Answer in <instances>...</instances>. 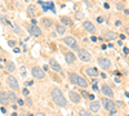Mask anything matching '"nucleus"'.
Segmentation results:
<instances>
[{
  "instance_id": "nucleus-1",
  "label": "nucleus",
  "mask_w": 129,
  "mask_h": 116,
  "mask_svg": "<svg viewBox=\"0 0 129 116\" xmlns=\"http://www.w3.org/2000/svg\"><path fill=\"white\" fill-rule=\"evenodd\" d=\"M50 97H52V99H53V102L58 107H62V108L67 107V99H66L65 94L62 93V90L59 89L58 87H53L50 89Z\"/></svg>"
},
{
  "instance_id": "nucleus-2",
  "label": "nucleus",
  "mask_w": 129,
  "mask_h": 116,
  "mask_svg": "<svg viewBox=\"0 0 129 116\" xmlns=\"http://www.w3.org/2000/svg\"><path fill=\"white\" fill-rule=\"evenodd\" d=\"M101 102H102L103 107H105V108L110 112V115H111V116L116 114V104H115V102L112 101L111 98H106V97H103V98L101 99Z\"/></svg>"
},
{
  "instance_id": "nucleus-3",
  "label": "nucleus",
  "mask_w": 129,
  "mask_h": 116,
  "mask_svg": "<svg viewBox=\"0 0 129 116\" xmlns=\"http://www.w3.org/2000/svg\"><path fill=\"white\" fill-rule=\"evenodd\" d=\"M31 76L34 79H37V80H44L45 79V72H44V70L40 66L35 65L31 67Z\"/></svg>"
},
{
  "instance_id": "nucleus-4",
  "label": "nucleus",
  "mask_w": 129,
  "mask_h": 116,
  "mask_svg": "<svg viewBox=\"0 0 129 116\" xmlns=\"http://www.w3.org/2000/svg\"><path fill=\"white\" fill-rule=\"evenodd\" d=\"M62 50H65V49H62ZM63 56H65L66 63H67L68 66L75 65V62H76V54L74 53L72 50H65L63 52Z\"/></svg>"
},
{
  "instance_id": "nucleus-5",
  "label": "nucleus",
  "mask_w": 129,
  "mask_h": 116,
  "mask_svg": "<svg viewBox=\"0 0 129 116\" xmlns=\"http://www.w3.org/2000/svg\"><path fill=\"white\" fill-rule=\"evenodd\" d=\"M78 57H79V59L83 61V62H90V61H92V54L84 48L78 49Z\"/></svg>"
},
{
  "instance_id": "nucleus-6",
  "label": "nucleus",
  "mask_w": 129,
  "mask_h": 116,
  "mask_svg": "<svg viewBox=\"0 0 129 116\" xmlns=\"http://www.w3.org/2000/svg\"><path fill=\"white\" fill-rule=\"evenodd\" d=\"M7 85L10 88V90H18V89H20V84H18L17 77L13 76V75H8V77H7Z\"/></svg>"
},
{
  "instance_id": "nucleus-7",
  "label": "nucleus",
  "mask_w": 129,
  "mask_h": 116,
  "mask_svg": "<svg viewBox=\"0 0 129 116\" xmlns=\"http://www.w3.org/2000/svg\"><path fill=\"white\" fill-rule=\"evenodd\" d=\"M63 43L66 44L67 46H70L71 49H75V50H78V40H76L75 36H72V35H70V36H65L63 37Z\"/></svg>"
},
{
  "instance_id": "nucleus-8",
  "label": "nucleus",
  "mask_w": 129,
  "mask_h": 116,
  "mask_svg": "<svg viewBox=\"0 0 129 116\" xmlns=\"http://www.w3.org/2000/svg\"><path fill=\"white\" fill-rule=\"evenodd\" d=\"M97 63L103 71H107V70L111 68V61H110L108 58H106V57H100L97 59Z\"/></svg>"
},
{
  "instance_id": "nucleus-9",
  "label": "nucleus",
  "mask_w": 129,
  "mask_h": 116,
  "mask_svg": "<svg viewBox=\"0 0 129 116\" xmlns=\"http://www.w3.org/2000/svg\"><path fill=\"white\" fill-rule=\"evenodd\" d=\"M27 31L31 36H35V37H39L43 35V31L39 26H35V25H29L27 26Z\"/></svg>"
},
{
  "instance_id": "nucleus-10",
  "label": "nucleus",
  "mask_w": 129,
  "mask_h": 116,
  "mask_svg": "<svg viewBox=\"0 0 129 116\" xmlns=\"http://www.w3.org/2000/svg\"><path fill=\"white\" fill-rule=\"evenodd\" d=\"M49 68H52V71H54V72L57 74H63V70H62V66L59 65L58 62H57L54 58H50L49 59Z\"/></svg>"
},
{
  "instance_id": "nucleus-11",
  "label": "nucleus",
  "mask_w": 129,
  "mask_h": 116,
  "mask_svg": "<svg viewBox=\"0 0 129 116\" xmlns=\"http://www.w3.org/2000/svg\"><path fill=\"white\" fill-rule=\"evenodd\" d=\"M101 92H102V94L106 97V98H114V90L111 89V87L107 84H103L102 87H101Z\"/></svg>"
},
{
  "instance_id": "nucleus-12",
  "label": "nucleus",
  "mask_w": 129,
  "mask_h": 116,
  "mask_svg": "<svg viewBox=\"0 0 129 116\" xmlns=\"http://www.w3.org/2000/svg\"><path fill=\"white\" fill-rule=\"evenodd\" d=\"M68 98H70V101L75 104H79L81 102V95L79 94L78 92H74V90H70V92H68Z\"/></svg>"
},
{
  "instance_id": "nucleus-13",
  "label": "nucleus",
  "mask_w": 129,
  "mask_h": 116,
  "mask_svg": "<svg viewBox=\"0 0 129 116\" xmlns=\"http://www.w3.org/2000/svg\"><path fill=\"white\" fill-rule=\"evenodd\" d=\"M75 85H78L79 88H81V89H87V88L89 87V83L87 81L85 77L78 75V77H76V83H75Z\"/></svg>"
},
{
  "instance_id": "nucleus-14",
  "label": "nucleus",
  "mask_w": 129,
  "mask_h": 116,
  "mask_svg": "<svg viewBox=\"0 0 129 116\" xmlns=\"http://www.w3.org/2000/svg\"><path fill=\"white\" fill-rule=\"evenodd\" d=\"M83 29L85 30L87 32H89V34H94L96 32V26L93 25V22H90V21H84L83 22Z\"/></svg>"
},
{
  "instance_id": "nucleus-15",
  "label": "nucleus",
  "mask_w": 129,
  "mask_h": 116,
  "mask_svg": "<svg viewBox=\"0 0 129 116\" xmlns=\"http://www.w3.org/2000/svg\"><path fill=\"white\" fill-rule=\"evenodd\" d=\"M100 108H101V102L100 101H92L89 103V111H90V114H97L98 111H100Z\"/></svg>"
},
{
  "instance_id": "nucleus-16",
  "label": "nucleus",
  "mask_w": 129,
  "mask_h": 116,
  "mask_svg": "<svg viewBox=\"0 0 129 116\" xmlns=\"http://www.w3.org/2000/svg\"><path fill=\"white\" fill-rule=\"evenodd\" d=\"M9 104V98H8V93L4 90H0V106H8Z\"/></svg>"
},
{
  "instance_id": "nucleus-17",
  "label": "nucleus",
  "mask_w": 129,
  "mask_h": 116,
  "mask_svg": "<svg viewBox=\"0 0 129 116\" xmlns=\"http://www.w3.org/2000/svg\"><path fill=\"white\" fill-rule=\"evenodd\" d=\"M59 21H61V25H63V26H70V27L74 26L72 18L68 17V16H62V17L59 18Z\"/></svg>"
},
{
  "instance_id": "nucleus-18",
  "label": "nucleus",
  "mask_w": 129,
  "mask_h": 116,
  "mask_svg": "<svg viewBox=\"0 0 129 116\" xmlns=\"http://www.w3.org/2000/svg\"><path fill=\"white\" fill-rule=\"evenodd\" d=\"M5 71L7 72H14L16 71V65L13 61H5Z\"/></svg>"
},
{
  "instance_id": "nucleus-19",
  "label": "nucleus",
  "mask_w": 129,
  "mask_h": 116,
  "mask_svg": "<svg viewBox=\"0 0 129 116\" xmlns=\"http://www.w3.org/2000/svg\"><path fill=\"white\" fill-rule=\"evenodd\" d=\"M85 74L89 75L90 77H97L98 75H100V72H98V70L96 67H87L85 68Z\"/></svg>"
},
{
  "instance_id": "nucleus-20",
  "label": "nucleus",
  "mask_w": 129,
  "mask_h": 116,
  "mask_svg": "<svg viewBox=\"0 0 129 116\" xmlns=\"http://www.w3.org/2000/svg\"><path fill=\"white\" fill-rule=\"evenodd\" d=\"M42 23H43V26H44V27L49 29V27H52V26L54 25V22H53V19H52V18L44 17V18H42Z\"/></svg>"
},
{
  "instance_id": "nucleus-21",
  "label": "nucleus",
  "mask_w": 129,
  "mask_h": 116,
  "mask_svg": "<svg viewBox=\"0 0 129 116\" xmlns=\"http://www.w3.org/2000/svg\"><path fill=\"white\" fill-rule=\"evenodd\" d=\"M66 26H63V25H61V23H57L56 25V32L58 35H65L66 34Z\"/></svg>"
},
{
  "instance_id": "nucleus-22",
  "label": "nucleus",
  "mask_w": 129,
  "mask_h": 116,
  "mask_svg": "<svg viewBox=\"0 0 129 116\" xmlns=\"http://www.w3.org/2000/svg\"><path fill=\"white\" fill-rule=\"evenodd\" d=\"M103 36H105L106 40H115V39L117 37V34L114 32V31H107V32H105Z\"/></svg>"
},
{
  "instance_id": "nucleus-23",
  "label": "nucleus",
  "mask_w": 129,
  "mask_h": 116,
  "mask_svg": "<svg viewBox=\"0 0 129 116\" xmlns=\"http://www.w3.org/2000/svg\"><path fill=\"white\" fill-rule=\"evenodd\" d=\"M8 98H9V103L13 104V103L17 102L18 97H17V94H16V92H8Z\"/></svg>"
},
{
  "instance_id": "nucleus-24",
  "label": "nucleus",
  "mask_w": 129,
  "mask_h": 116,
  "mask_svg": "<svg viewBox=\"0 0 129 116\" xmlns=\"http://www.w3.org/2000/svg\"><path fill=\"white\" fill-rule=\"evenodd\" d=\"M76 77H78V74H76V72H72V71L68 72V79H70L71 84H75V83H76Z\"/></svg>"
},
{
  "instance_id": "nucleus-25",
  "label": "nucleus",
  "mask_w": 129,
  "mask_h": 116,
  "mask_svg": "<svg viewBox=\"0 0 129 116\" xmlns=\"http://www.w3.org/2000/svg\"><path fill=\"white\" fill-rule=\"evenodd\" d=\"M84 17H85V14H84L81 10H78V12L75 13V19H79V21H83Z\"/></svg>"
},
{
  "instance_id": "nucleus-26",
  "label": "nucleus",
  "mask_w": 129,
  "mask_h": 116,
  "mask_svg": "<svg viewBox=\"0 0 129 116\" xmlns=\"http://www.w3.org/2000/svg\"><path fill=\"white\" fill-rule=\"evenodd\" d=\"M79 116H93V115L90 114L89 111H87V110L80 108V110H79Z\"/></svg>"
},
{
  "instance_id": "nucleus-27",
  "label": "nucleus",
  "mask_w": 129,
  "mask_h": 116,
  "mask_svg": "<svg viewBox=\"0 0 129 116\" xmlns=\"http://www.w3.org/2000/svg\"><path fill=\"white\" fill-rule=\"evenodd\" d=\"M27 13H29V16H32V17H34L35 16V7L34 5H30V7L27 8Z\"/></svg>"
},
{
  "instance_id": "nucleus-28",
  "label": "nucleus",
  "mask_w": 129,
  "mask_h": 116,
  "mask_svg": "<svg viewBox=\"0 0 129 116\" xmlns=\"http://www.w3.org/2000/svg\"><path fill=\"white\" fill-rule=\"evenodd\" d=\"M25 104H27L29 107H31L32 106V99H31V97H26V99H25Z\"/></svg>"
},
{
  "instance_id": "nucleus-29",
  "label": "nucleus",
  "mask_w": 129,
  "mask_h": 116,
  "mask_svg": "<svg viewBox=\"0 0 129 116\" xmlns=\"http://www.w3.org/2000/svg\"><path fill=\"white\" fill-rule=\"evenodd\" d=\"M39 4L42 5V8H43V10H44V12H46V10H49V9H48V4H46L45 1H39Z\"/></svg>"
},
{
  "instance_id": "nucleus-30",
  "label": "nucleus",
  "mask_w": 129,
  "mask_h": 116,
  "mask_svg": "<svg viewBox=\"0 0 129 116\" xmlns=\"http://www.w3.org/2000/svg\"><path fill=\"white\" fill-rule=\"evenodd\" d=\"M116 8H117V10H125V8H124V4L123 3H116Z\"/></svg>"
},
{
  "instance_id": "nucleus-31",
  "label": "nucleus",
  "mask_w": 129,
  "mask_h": 116,
  "mask_svg": "<svg viewBox=\"0 0 129 116\" xmlns=\"http://www.w3.org/2000/svg\"><path fill=\"white\" fill-rule=\"evenodd\" d=\"M21 75L23 77L27 76V71H26V67H25V66H21Z\"/></svg>"
},
{
  "instance_id": "nucleus-32",
  "label": "nucleus",
  "mask_w": 129,
  "mask_h": 116,
  "mask_svg": "<svg viewBox=\"0 0 129 116\" xmlns=\"http://www.w3.org/2000/svg\"><path fill=\"white\" fill-rule=\"evenodd\" d=\"M46 4H48V9H49V10H52V12H56V10H54V4H53V3H52V1H48Z\"/></svg>"
},
{
  "instance_id": "nucleus-33",
  "label": "nucleus",
  "mask_w": 129,
  "mask_h": 116,
  "mask_svg": "<svg viewBox=\"0 0 129 116\" xmlns=\"http://www.w3.org/2000/svg\"><path fill=\"white\" fill-rule=\"evenodd\" d=\"M16 103H17V104H18V106H20V107H22V106H25V99H22V98H18Z\"/></svg>"
},
{
  "instance_id": "nucleus-34",
  "label": "nucleus",
  "mask_w": 129,
  "mask_h": 116,
  "mask_svg": "<svg viewBox=\"0 0 129 116\" xmlns=\"http://www.w3.org/2000/svg\"><path fill=\"white\" fill-rule=\"evenodd\" d=\"M8 45L12 46V48H16V41L13 40V39H9V40H8Z\"/></svg>"
},
{
  "instance_id": "nucleus-35",
  "label": "nucleus",
  "mask_w": 129,
  "mask_h": 116,
  "mask_svg": "<svg viewBox=\"0 0 129 116\" xmlns=\"http://www.w3.org/2000/svg\"><path fill=\"white\" fill-rule=\"evenodd\" d=\"M22 94H23L25 97H29L30 95V90L27 89V88H23V89H22Z\"/></svg>"
},
{
  "instance_id": "nucleus-36",
  "label": "nucleus",
  "mask_w": 129,
  "mask_h": 116,
  "mask_svg": "<svg viewBox=\"0 0 129 116\" xmlns=\"http://www.w3.org/2000/svg\"><path fill=\"white\" fill-rule=\"evenodd\" d=\"M80 95H81V97H84V98H88V95H89V93H88V92H85V90H81Z\"/></svg>"
},
{
  "instance_id": "nucleus-37",
  "label": "nucleus",
  "mask_w": 129,
  "mask_h": 116,
  "mask_svg": "<svg viewBox=\"0 0 129 116\" xmlns=\"http://www.w3.org/2000/svg\"><path fill=\"white\" fill-rule=\"evenodd\" d=\"M25 85H26V88L30 87V85L32 87V85H34V81H32V80H30V81H26V83H25Z\"/></svg>"
},
{
  "instance_id": "nucleus-38",
  "label": "nucleus",
  "mask_w": 129,
  "mask_h": 116,
  "mask_svg": "<svg viewBox=\"0 0 129 116\" xmlns=\"http://www.w3.org/2000/svg\"><path fill=\"white\" fill-rule=\"evenodd\" d=\"M0 111H1L4 115H7V108H5L4 106H0Z\"/></svg>"
},
{
  "instance_id": "nucleus-39",
  "label": "nucleus",
  "mask_w": 129,
  "mask_h": 116,
  "mask_svg": "<svg viewBox=\"0 0 129 116\" xmlns=\"http://www.w3.org/2000/svg\"><path fill=\"white\" fill-rule=\"evenodd\" d=\"M35 116H46V115L44 114V112H42V111H37L36 114H35Z\"/></svg>"
},
{
  "instance_id": "nucleus-40",
  "label": "nucleus",
  "mask_w": 129,
  "mask_h": 116,
  "mask_svg": "<svg viewBox=\"0 0 129 116\" xmlns=\"http://www.w3.org/2000/svg\"><path fill=\"white\" fill-rule=\"evenodd\" d=\"M103 21H105V18H103V17H98V18H97V22H98V23H102Z\"/></svg>"
},
{
  "instance_id": "nucleus-41",
  "label": "nucleus",
  "mask_w": 129,
  "mask_h": 116,
  "mask_svg": "<svg viewBox=\"0 0 129 116\" xmlns=\"http://www.w3.org/2000/svg\"><path fill=\"white\" fill-rule=\"evenodd\" d=\"M13 52H14V53H20V52H21V49L16 46V48H13Z\"/></svg>"
},
{
  "instance_id": "nucleus-42",
  "label": "nucleus",
  "mask_w": 129,
  "mask_h": 116,
  "mask_svg": "<svg viewBox=\"0 0 129 116\" xmlns=\"http://www.w3.org/2000/svg\"><path fill=\"white\" fill-rule=\"evenodd\" d=\"M43 70H44V72H45V71H48V70H49V66H48V65L43 66Z\"/></svg>"
},
{
  "instance_id": "nucleus-43",
  "label": "nucleus",
  "mask_w": 129,
  "mask_h": 116,
  "mask_svg": "<svg viewBox=\"0 0 129 116\" xmlns=\"http://www.w3.org/2000/svg\"><path fill=\"white\" fill-rule=\"evenodd\" d=\"M88 99H90V101H94V95H93V94H89V95H88Z\"/></svg>"
},
{
  "instance_id": "nucleus-44",
  "label": "nucleus",
  "mask_w": 129,
  "mask_h": 116,
  "mask_svg": "<svg viewBox=\"0 0 129 116\" xmlns=\"http://www.w3.org/2000/svg\"><path fill=\"white\" fill-rule=\"evenodd\" d=\"M92 88H93V90H96V92H97V90H98V87H97V85H96V84H94V85L92 84Z\"/></svg>"
},
{
  "instance_id": "nucleus-45",
  "label": "nucleus",
  "mask_w": 129,
  "mask_h": 116,
  "mask_svg": "<svg viewBox=\"0 0 129 116\" xmlns=\"http://www.w3.org/2000/svg\"><path fill=\"white\" fill-rule=\"evenodd\" d=\"M90 40H92V41H93V43H96V41H97V37H94V36H92V37H90Z\"/></svg>"
},
{
  "instance_id": "nucleus-46",
  "label": "nucleus",
  "mask_w": 129,
  "mask_h": 116,
  "mask_svg": "<svg viewBox=\"0 0 129 116\" xmlns=\"http://www.w3.org/2000/svg\"><path fill=\"white\" fill-rule=\"evenodd\" d=\"M115 104H117V106H121V104H123V102H121V101H117Z\"/></svg>"
},
{
  "instance_id": "nucleus-47",
  "label": "nucleus",
  "mask_w": 129,
  "mask_h": 116,
  "mask_svg": "<svg viewBox=\"0 0 129 116\" xmlns=\"http://www.w3.org/2000/svg\"><path fill=\"white\" fill-rule=\"evenodd\" d=\"M103 7H105V8H106V9H108V8H110V5L107 4V3H105V4H103Z\"/></svg>"
},
{
  "instance_id": "nucleus-48",
  "label": "nucleus",
  "mask_w": 129,
  "mask_h": 116,
  "mask_svg": "<svg viewBox=\"0 0 129 116\" xmlns=\"http://www.w3.org/2000/svg\"><path fill=\"white\" fill-rule=\"evenodd\" d=\"M31 25H35V26H36V19H32V21H31Z\"/></svg>"
},
{
  "instance_id": "nucleus-49",
  "label": "nucleus",
  "mask_w": 129,
  "mask_h": 116,
  "mask_svg": "<svg viewBox=\"0 0 129 116\" xmlns=\"http://www.w3.org/2000/svg\"><path fill=\"white\" fill-rule=\"evenodd\" d=\"M128 50H129V49H128V48H124V49H123V52H124V53H125V54H127V53H128Z\"/></svg>"
},
{
  "instance_id": "nucleus-50",
  "label": "nucleus",
  "mask_w": 129,
  "mask_h": 116,
  "mask_svg": "<svg viewBox=\"0 0 129 116\" xmlns=\"http://www.w3.org/2000/svg\"><path fill=\"white\" fill-rule=\"evenodd\" d=\"M10 116H18V114H17V112H12V115H10Z\"/></svg>"
},
{
  "instance_id": "nucleus-51",
  "label": "nucleus",
  "mask_w": 129,
  "mask_h": 116,
  "mask_svg": "<svg viewBox=\"0 0 129 116\" xmlns=\"http://www.w3.org/2000/svg\"><path fill=\"white\" fill-rule=\"evenodd\" d=\"M27 116H35L34 114H31V112H27Z\"/></svg>"
},
{
  "instance_id": "nucleus-52",
  "label": "nucleus",
  "mask_w": 129,
  "mask_h": 116,
  "mask_svg": "<svg viewBox=\"0 0 129 116\" xmlns=\"http://www.w3.org/2000/svg\"><path fill=\"white\" fill-rule=\"evenodd\" d=\"M127 34L129 35V27H128V29H127Z\"/></svg>"
},
{
  "instance_id": "nucleus-53",
  "label": "nucleus",
  "mask_w": 129,
  "mask_h": 116,
  "mask_svg": "<svg viewBox=\"0 0 129 116\" xmlns=\"http://www.w3.org/2000/svg\"><path fill=\"white\" fill-rule=\"evenodd\" d=\"M3 62V59H1V57H0V63H1Z\"/></svg>"
},
{
  "instance_id": "nucleus-54",
  "label": "nucleus",
  "mask_w": 129,
  "mask_h": 116,
  "mask_svg": "<svg viewBox=\"0 0 129 116\" xmlns=\"http://www.w3.org/2000/svg\"><path fill=\"white\" fill-rule=\"evenodd\" d=\"M20 116H26V115H25V114H21V115H20Z\"/></svg>"
},
{
  "instance_id": "nucleus-55",
  "label": "nucleus",
  "mask_w": 129,
  "mask_h": 116,
  "mask_svg": "<svg viewBox=\"0 0 129 116\" xmlns=\"http://www.w3.org/2000/svg\"><path fill=\"white\" fill-rule=\"evenodd\" d=\"M0 88H1V80H0Z\"/></svg>"
},
{
  "instance_id": "nucleus-56",
  "label": "nucleus",
  "mask_w": 129,
  "mask_h": 116,
  "mask_svg": "<svg viewBox=\"0 0 129 116\" xmlns=\"http://www.w3.org/2000/svg\"><path fill=\"white\" fill-rule=\"evenodd\" d=\"M26 1H30V0H26Z\"/></svg>"
}]
</instances>
